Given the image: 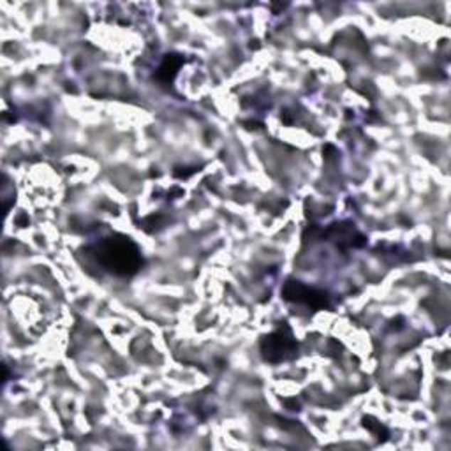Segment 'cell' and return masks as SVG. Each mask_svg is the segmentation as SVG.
<instances>
[{"mask_svg":"<svg viewBox=\"0 0 451 451\" xmlns=\"http://www.w3.org/2000/svg\"><path fill=\"white\" fill-rule=\"evenodd\" d=\"M90 253L102 270L122 279H131L143 266L142 249L138 243L122 233L101 238L90 247Z\"/></svg>","mask_w":451,"mask_h":451,"instance_id":"obj_1","label":"cell"},{"mask_svg":"<svg viewBox=\"0 0 451 451\" xmlns=\"http://www.w3.org/2000/svg\"><path fill=\"white\" fill-rule=\"evenodd\" d=\"M260 353L266 364H282L293 360L298 354V342L291 331L290 324L284 321L275 331L265 335L260 340Z\"/></svg>","mask_w":451,"mask_h":451,"instance_id":"obj_2","label":"cell"},{"mask_svg":"<svg viewBox=\"0 0 451 451\" xmlns=\"http://www.w3.org/2000/svg\"><path fill=\"white\" fill-rule=\"evenodd\" d=\"M280 295L287 303H298V305H305L312 310H323L330 307V295L327 291L307 286L302 280L287 279Z\"/></svg>","mask_w":451,"mask_h":451,"instance_id":"obj_3","label":"cell"},{"mask_svg":"<svg viewBox=\"0 0 451 451\" xmlns=\"http://www.w3.org/2000/svg\"><path fill=\"white\" fill-rule=\"evenodd\" d=\"M184 62L186 60H184V57L180 53L164 55V58H162L161 65H159L157 71H155L154 78L161 85H171L173 81H175L176 75H179L180 69H182Z\"/></svg>","mask_w":451,"mask_h":451,"instance_id":"obj_4","label":"cell"},{"mask_svg":"<svg viewBox=\"0 0 451 451\" xmlns=\"http://www.w3.org/2000/svg\"><path fill=\"white\" fill-rule=\"evenodd\" d=\"M361 425H364V427L367 428V430L371 432V434L374 435V437L379 442H384L388 437H390V432H388V428L384 427V425L381 423L379 420H376L374 416H364L361 418Z\"/></svg>","mask_w":451,"mask_h":451,"instance_id":"obj_5","label":"cell"},{"mask_svg":"<svg viewBox=\"0 0 451 451\" xmlns=\"http://www.w3.org/2000/svg\"><path fill=\"white\" fill-rule=\"evenodd\" d=\"M149 226H154V231H157V229L164 228V219H162L161 216L147 217V219L142 223V228L147 231V229H149Z\"/></svg>","mask_w":451,"mask_h":451,"instance_id":"obj_6","label":"cell"},{"mask_svg":"<svg viewBox=\"0 0 451 451\" xmlns=\"http://www.w3.org/2000/svg\"><path fill=\"white\" fill-rule=\"evenodd\" d=\"M284 404L287 405V409H290V411H298V409H300V404L297 402V398H293V400H290V398H284Z\"/></svg>","mask_w":451,"mask_h":451,"instance_id":"obj_7","label":"cell"}]
</instances>
